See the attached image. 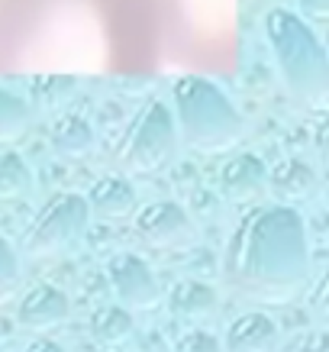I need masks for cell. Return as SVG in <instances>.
Masks as SVG:
<instances>
[{
    "label": "cell",
    "instance_id": "cell-1",
    "mask_svg": "<svg viewBox=\"0 0 329 352\" xmlns=\"http://www.w3.org/2000/svg\"><path fill=\"white\" fill-rule=\"evenodd\" d=\"M310 236L287 204L255 207L236 223L223 252V281L255 304H291L307 288Z\"/></svg>",
    "mask_w": 329,
    "mask_h": 352
},
{
    "label": "cell",
    "instance_id": "cell-2",
    "mask_svg": "<svg viewBox=\"0 0 329 352\" xmlns=\"http://www.w3.org/2000/svg\"><path fill=\"white\" fill-rule=\"evenodd\" d=\"M181 126L188 146L197 152H223L229 149L239 133V113L223 100V94L203 81V78H184L181 81Z\"/></svg>",
    "mask_w": 329,
    "mask_h": 352
},
{
    "label": "cell",
    "instance_id": "cell-3",
    "mask_svg": "<svg viewBox=\"0 0 329 352\" xmlns=\"http://www.w3.org/2000/svg\"><path fill=\"white\" fill-rule=\"evenodd\" d=\"M87 223H91V214H87V201L81 194H55L36 210L20 245L32 258L58 256L87 233Z\"/></svg>",
    "mask_w": 329,
    "mask_h": 352
},
{
    "label": "cell",
    "instance_id": "cell-4",
    "mask_svg": "<svg viewBox=\"0 0 329 352\" xmlns=\"http://www.w3.org/2000/svg\"><path fill=\"white\" fill-rule=\"evenodd\" d=\"M171 155H174V123L159 104L142 110L113 149V162L123 175H155L168 165Z\"/></svg>",
    "mask_w": 329,
    "mask_h": 352
},
{
    "label": "cell",
    "instance_id": "cell-5",
    "mask_svg": "<svg viewBox=\"0 0 329 352\" xmlns=\"http://www.w3.org/2000/svg\"><path fill=\"white\" fill-rule=\"evenodd\" d=\"M136 236L152 249H184L194 243V217L174 201H152L133 210Z\"/></svg>",
    "mask_w": 329,
    "mask_h": 352
},
{
    "label": "cell",
    "instance_id": "cell-6",
    "mask_svg": "<svg viewBox=\"0 0 329 352\" xmlns=\"http://www.w3.org/2000/svg\"><path fill=\"white\" fill-rule=\"evenodd\" d=\"M106 278H110V288L126 310H149L161 300L155 272L149 268L146 258L133 256V252H120V256L110 258Z\"/></svg>",
    "mask_w": 329,
    "mask_h": 352
},
{
    "label": "cell",
    "instance_id": "cell-7",
    "mask_svg": "<svg viewBox=\"0 0 329 352\" xmlns=\"http://www.w3.org/2000/svg\"><path fill=\"white\" fill-rule=\"evenodd\" d=\"M71 314V300L62 288L55 285H32L26 294L20 298L16 307V320L23 330L30 333H49L55 327H62Z\"/></svg>",
    "mask_w": 329,
    "mask_h": 352
},
{
    "label": "cell",
    "instance_id": "cell-8",
    "mask_svg": "<svg viewBox=\"0 0 329 352\" xmlns=\"http://www.w3.org/2000/svg\"><path fill=\"white\" fill-rule=\"evenodd\" d=\"M268 191V165L258 155H236L220 171V194L233 204H252Z\"/></svg>",
    "mask_w": 329,
    "mask_h": 352
},
{
    "label": "cell",
    "instance_id": "cell-9",
    "mask_svg": "<svg viewBox=\"0 0 329 352\" xmlns=\"http://www.w3.org/2000/svg\"><path fill=\"white\" fill-rule=\"evenodd\" d=\"M168 310L171 317L188 327H201L220 310V294L213 285L197 281V278H184L168 291Z\"/></svg>",
    "mask_w": 329,
    "mask_h": 352
},
{
    "label": "cell",
    "instance_id": "cell-10",
    "mask_svg": "<svg viewBox=\"0 0 329 352\" xmlns=\"http://www.w3.org/2000/svg\"><path fill=\"white\" fill-rule=\"evenodd\" d=\"M84 201L91 217L104 220V223H117V220L133 217V210H136V188L123 175H106L87 191Z\"/></svg>",
    "mask_w": 329,
    "mask_h": 352
},
{
    "label": "cell",
    "instance_id": "cell-11",
    "mask_svg": "<svg viewBox=\"0 0 329 352\" xmlns=\"http://www.w3.org/2000/svg\"><path fill=\"white\" fill-rule=\"evenodd\" d=\"M277 323L262 314V310H249L239 314L229 330H226V352H275L277 346Z\"/></svg>",
    "mask_w": 329,
    "mask_h": 352
},
{
    "label": "cell",
    "instance_id": "cell-12",
    "mask_svg": "<svg viewBox=\"0 0 329 352\" xmlns=\"http://www.w3.org/2000/svg\"><path fill=\"white\" fill-rule=\"evenodd\" d=\"M268 188L281 204L294 207V204H307L319 188V178L313 165L304 159H284L275 165V171H268Z\"/></svg>",
    "mask_w": 329,
    "mask_h": 352
},
{
    "label": "cell",
    "instance_id": "cell-13",
    "mask_svg": "<svg viewBox=\"0 0 329 352\" xmlns=\"http://www.w3.org/2000/svg\"><path fill=\"white\" fill-rule=\"evenodd\" d=\"M136 333V320L126 307H100L91 314V336L104 346H123Z\"/></svg>",
    "mask_w": 329,
    "mask_h": 352
},
{
    "label": "cell",
    "instance_id": "cell-14",
    "mask_svg": "<svg viewBox=\"0 0 329 352\" xmlns=\"http://www.w3.org/2000/svg\"><path fill=\"white\" fill-rule=\"evenodd\" d=\"M36 191V175L16 152L0 155V204L23 201Z\"/></svg>",
    "mask_w": 329,
    "mask_h": 352
},
{
    "label": "cell",
    "instance_id": "cell-15",
    "mask_svg": "<svg viewBox=\"0 0 329 352\" xmlns=\"http://www.w3.org/2000/svg\"><path fill=\"white\" fill-rule=\"evenodd\" d=\"M52 142L62 155L81 159V155H87V152L94 149V133H91V126H87L84 120H65V123L55 126Z\"/></svg>",
    "mask_w": 329,
    "mask_h": 352
},
{
    "label": "cell",
    "instance_id": "cell-16",
    "mask_svg": "<svg viewBox=\"0 0 329 352\" xmlns=\"http://www.w3.org/2000/svg\"><path fill=\"white\" fill-rule=\"evenodd\" d=\"M26 123H30L26 107H23L16 97H10V94H3V91H0V142L16 139L23 129H26Z\"/></svg>",
    "mask_w": 329,
    "mask_h": 352
},
{
    "label": "cell",
    "instance_id": "cell-17",
    "mask_svg": "<svg viewBox=\"0 0 329 352\" xmlns=\"http://www.w3.org/2000/svg\"><path fill=\"white\" fill-rule=\"evenodd\" d=\"M20 285V256L3 236H0V304L10 298Z\"/></svg>",
    "mask_w": 329,
    "mask_h": 352
},
{
    "label": "cell",
    "instance_id": "cell-18",
    "mask_svg": "<svg viewBox=\"0 0 329 352\" xmlns=\"http://www.w3.org/2000/svg\"><path fill=\"white\" fill-rule=\"evenodd\" d=\"M174 352H223L220 340L207 330H191L174 342Z\"/></svg>",
    "mask_w": 329,
    "mask_h": 352
},
{
    "label": "cell",
    "instance_id": "cell-19",
    "mask_svg": "<svg viewBox=\"0 0 329 352\" xmlns=\"http://www.w3.org/2000/svg\"><path fill=\"white\" fill-rule=\"evenodd\" d=\"M300 352H329L326 336H323V333H317V336L304 340V342H300Z\"/></svg>",
    "mask_w": 329,
    "mask_h": 352
},
{
    "label": "cell",
    "instance_id": "cell-20",
    "mask_svg": "<svg viewBox=\"0 0 329 352\" xmlns=\"http://www.w3.org/2000/svg\"><path fill=\"white\" fill-rule=\"evenodd\" d=\"M26 352H65V349H62V346H58L55 340H36Z\"/></svg>",
    "mask_w": 329,
    "mask_h": 352
},
{
    "label": "cell",
    "instance_id": "cell-21",
    "mask_svg": "<svg viewBox=\"0 0 329 352\" xmlns=\"http://www.w3.org/2000/svg\"><path fill=\"white\" fill-rule=\"evenodd\" d=\"M323 298H326V281H319L317 291H313V307H317V314L323 317L326 314V307H323Z\"/></svg>",
    "mask_w": 329,
    "mask_h": 352
},
{
    "label": "cell",
    "instance_id": "cell-22",
    "mask_svg": "<svg viewBox=\"0 0 329 352\" xmlns=\"http://www.w3.org/2000/svg\"><path fill=\"white\" fill-rule=\"evenodd\" d=\"M0 352H3V349H0Z\"/></svg>",
    "mask_w": 329,
    "mask_h": 352
}]
</instances>
